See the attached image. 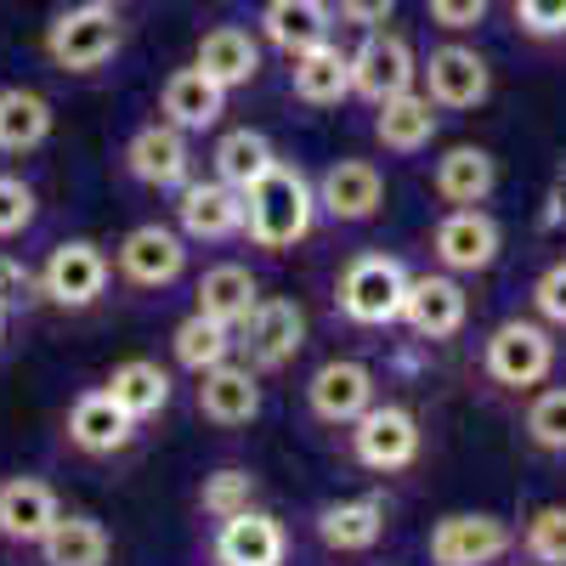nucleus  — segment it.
I'll use <instances>...</instances> for the list:
<instances>
[{
	"label": "nucleus",
	"mask_w": 566,
	"mask_h": 566,
	"mask_svg": "<svg viewBox=\"0 0 566 566\" xmlns=\"http://www.w3.org/2000/svg\"><path fill=\"white\" fill-rule=\"evenodd\" d=\"M312 216H317V193L290 165H272L261 181L244 187V232L261 250H290L295 239H306Z\"/></svg>",
	"instance_id": "obj_1"
},
{
	"label": "nucleus",
	"mask_w": 566,
	"mask_h": 566,
	"mask_svg": "<svg viewBox=\"0 0 566 566\" xmlns=\"http://www.w3.org/2000/svg\"><path fill=\"white\" fill-rule=\"evenodd\" d=\"M402 301H408V272L391 255H357L340 272V312L352 323H368V328L397 323Z\"/></svg>",
	"instance_id": "obj_2"
},
{
	"label": "nucleus",
	"mask_w": 566,
	"mask_h": 566,
	"mask_svg": "<svg viewBox=\"0 0 566 566\" xmlns=\"http://www.w3.org/2000/svg\"><path fill=\"white\" fill-rule=\"evenodd\" d=\"M45 52H52V63L69 69V74H91L119 52V23H114V12L103 7V0H91V7H74V12H63L52 23Z\"/></svg>",
	"instance_id": "obj_3"
},
{
	"label": "nucleus",
	"mask_w": 566,
	"mask_h": 566,
	"mask_svg": "<svg viewBox=\"0 0 566 566\" xmlns=\"http://www.w3.org/2000/svg\"><path fill=\"white\" fill-rule=\"evenodd\" d=\"M413 74H419V63H413V45L402 34H368L352 52V91L374 108L413 91Z\"/></svg>",
	"instance_id": "obj_4"
},
{
	"label": "nucleus",
	"mask_w": 566,
	"mask_h": 566,
	"mask_svg": "<svg viewBox=\"0 0 566 566\" xmlns=\"http://www.w3.org/2000/svg\"><path fill=\"white\" fill-rule=\"evenodd\" d=\"M549 363H555V340L544 335L538 323H499L493 328V340H488V374L499 386H515V391H527V386H538L544 374H549Z\"/></svg>",
	"instance_id": "obj_5"
},
{
	"label": "nucleus",
	"mask_w": 566,
	"mask_h": 566,
	"mask_svg": "<svg viewBox=\"0 0 566 566\" xmlns=\"http://www.w3.org/2000/svg\"><path fill=\"white\" fill-rule=\"evenodd\" d=\"M40 290H45V301L80 312V306H91L108 290V255L97 244L74 239V244L52 250V261H45V272H40Z\"/></svg>",
	"instance_id": "obj_6"
},
{
	"label": "nucleus",
	"mask_w": 566,
	"mask_h": 566,
	"mask_svg": "<svg viewBox=\"0 0 566 566\" xmlns=\"http://www.w3.org/2000/svg\"><path fill=\"white\" fill-rule=\"evenodd\" d=\"M352 448H357V459H363L368 470H402V464L419 459V424H413V413L397 408V402H386V408L374 402V408L357 419Z\"/></svg>",
	"instance_id": "obj_7"
},
{
	"label": "nucleus",
	"mask_w": 566,
	"mask_h": 566,
	"mask_svg": "<svg viewBox=\"0 0 566 566\" xmlns=\"http://www.w3.org/2000/svg\"><path fill=\"white\" fill-rule=\"evenodd\" d=\"M488 91H493V69L470 45H442L424 63V97L437 108H476V103H488Z\"/></svg>",
	"instance_id": "obj_8"
},
{
	"label": "nucleus",
	"mask_w": 566,
	"mask_h": 566,
	"mask_svg": "<svg viewBox=\"0 0 566 566\" xmlns=\"http://www.w3.org/2000/svg\"><path fill=\"white\" fill-rule=\"evenodd\" d=\"M239 346L250 352L255 368H283L306 346V312L295 301H255V312L239 323Z\"/></svg>",
	"instance_id": "obj_9"
},
{
	"label": "nucleus",
	"mask_w": 566,
	"mask_h": 566,
	"mask_svg": "<svg viewBox=\"0 0 566 566\" xmlns=\"http://www.w3.org/2000/svg\"><path fill=\"white\" fill-rule=\"evenodd\" d=\"M504 549H510V527L499 515H442L431 527L437 566H493Z\"/></svg>",
	"instance_id": "obj_10"
},
{
	"label": "nucleus",
	"mask_w": 566,
	"mask_h": 566,
	"mask_svg": "<svg viewBox=\"0 0 566 566\" xmlns=\"http://www.w3.org/2000/svg\"><path fill=\"white\" fill-rule=\"evenodd\" d=\"M437 261L448 272H488L499 261V221L488 210H476V205L442 216V227H437Z\"/></svg>",
	"instance_id": "obj_11"
},
{
	"label": "nucleus",
	"mask_w": 566,
	"mask_h": 566,
	"mask_svg": "<svg viewBox=\"0 0 566 566\" xmlns=\"http://www.w3.org/2000/svg\"><path fill=\"white\" fill-rule=\"evenodd\" d=\"M380 205H386V181L368 159H340L317 181V210H328L335 221H368L380 216Z\"/></svg>",
	"instance_id": "obj_12"
},
{
	"label": "nucleus",
	"mask_w": 566,
	"mask_h": 566,
	"mask_svg": "<svg viewBox=\"0 0 566 566\" xmlns=\"http://www.w3.org/2000/svg\"><path fill=\"white\" fill-rule=\"evenodd\" d=\"M176 216H181L187 239L216 244V239H232V232L244 227V193H239V187H227L221 176L216 181H193V187H181Z\"/></svg>",
	"instance_id": "obj_13"
},
{
	"label": "nucleus",
	"mask_w": 566,
	"mask_h": 566,
	"mask_svg": "<svg viewBox=\"0 0 566 566\" xmlns=\"http://www.w3.org/2000/svg\"><path fill=\"white\" fill-rule=\"evenodd\" d=\"M312 413L328 419V424H357L368 408H374V374L363 363H323L312 374Z\"/></svg>",
	"instance_id": "obj_14"
},
{
	"label": "nucleus",
	"mask_w": 566,
	"mask_h": 566,
	"mask_svg": "<svg viewBox=\"0 0 566 566\" xmlns=\"http://www.w3.org/2000/svg\"><path fill=\"white\" fill-rule=\"evenodd\" d=\"M187 266V250L170 227H136L125 232L119 244V272L136 283V290H165V283H176Z\"/></svg>",
	"instance_id": "obj_15"
},
{
	"label": "nucleus",
	"mask_w": 566,
	"mask_h": 566,
	"mask_svg": "<svg viewBox=\"0 0 566 566\" xmlns=\"http://www.w3.org/2000/svg\"><path fill=\"white\" fill-rule=\"evenodd\" d=\"M187 165H193V154H187V136H181L170 119L136 130L130 148H125V170H130L142 187H181V181H187Z\"/></svg>",
	"instance_id": "obj_16"
},
{
	"label": "nucleus",
	"mask_w": 566,
	"mask_h": 566,
	"mask_svg": "<svg viewBox=\"0 0 566 566\" xmlns=\"http://www.w3.org/2000/svg\"><path fill=\"white\" fill-rule=\"evenodd\" d=\"M464 312H470V301H464V290H459L453 277H408L402 317H408L413 335L448 340V335H459V328H464Z\"/></svg>",
	"instance_id": "obj_17"
},
{
	"label": "nucleus",
	"mask_w": 566,
	"mask_h": 566,
	"mask_svg": "<svg viewBox=\"0 0 566 566\" xmlns=\"http://www.w3.org/2000/svg\"><path fill=\"white\" fill-rule=\"evenodd\" d=\"M283 527L272 522L266 510H239L227 515L216 533V560L221 566H283Z\"/></svg>",
	"instance_id": "obj_18"
},
{
	"label": "nucleus",
	"mask_w": 566,
	"mask_h": 566,
	"mask_svg": "<svg viewBox=\"0 0 566 566\" xmlns=\"http://www.w3.org/2000/svg\"><path fill=\"white\" fill-rule=\"evenodd\" d=\"M57 493L34 482V476H12V482H0V538H12V544H40L45 533H52L57 522Z\"/></svg>",
	"instance_id": "obj_19"
},
{
	"label": "nucleus",
	"mask_w": 566,
	"mask_h": 566,
	"mask_svg": "<svg viewBox=\"0 0 566 566\" xmlns=\"http://www.w3.org/2000/svg\"><path fill=\"white\" fill-rule=\"evenodd\" d=\"M159 108H165V119L176 130H210L221 119V108H227V85H216L199 63L193 69H176L165 80V91H159Z\"/></svg>",
	"instance_id": "obj_20"
},
{
	"label": "nucleus",
	"mask_w": 566,
	"mask_h": 566,
	"mask_svg": "<svg viewBox=\"0 0 566 566\" xmlns=\"http://www.w3.org/2000/svg\"><path fill=\"white\" fill-rule=\"evenodd\" d=\"M199 380H205L199 386V413L210 424H250L261 413V386H255L250 368L221 363V368H205Z\"/></svg>",
	"instance_id": "obj_21"
},
{
	"label": "nucleus",
	"mask_w": 566,
	"mask_h": 566,
	"mask_svg": "<svg viewBox=\"0 0 566 566\" xmlns=\"http://www.w3.org/2000/svg\"><path fill=\"white\" fill-rule=\"evenodd\" d=\"M130 431H136V419H130L108 391L80 397L74 413H69V442H74L80 453H119V448L130 442Z\"/></svg>",
	"instance_id": "obj_22"
},
{
	"label": "nucleus",
	"mask_w": 566,
	"mask_h": 566,
	"mask_svg": "<svg viewBox=\"0 0 566 566\" xmlns=\"http://www.w3.org/2000/svg\"><path fill=\"white\" fill-rule=\"evenodd\" d=\"M261 34L277 45V52H312V45L328 40V7L323 0H266V12H261Z\"/></svg>",
	"instance_id": "obj_23"
},
{
	"label": "nucleus",
	"mask_w": 566,
	"mask_h": 566,
	"mask_svg": "<svg viewBox=\"0 0 566 566\" xmlns=\"http://www.w3.org/2000/svg\"><path fill=\"white\" fill-rule=\"evenodd\" d=\"M216 85H227V91H239V85H250L255 74H261V45L244 34V29H232V23H221V29H210L205 40H199V57H193Z\"/></svg>",
	"instance_id": "obj_24"
},
{
	"label": "nucleus",
	"mask_w": 566,
	"mask_h": 566,
	"mask_svg": "<svg viewBox=\"0 0 566 566\" xmlns=\"http://www.w3.org/2000/svg\"><path fill=\"white\" fill-rule=\"evenodd\" d=\"M295 97L312 103V108H335L352 97V57L340 45H312V52L295 57Z\"/></svg>",
	"instance_id": "obj_25"
},
{
	"label": "nucleus",
	"mask_w": 566,
	"mask_h": 566,
	"mask_svg": "<svg viewBox=\"0 0 566 566\" xmlns=\"http://www.w3.org/2000/svg\"><path fill=\"white\" fill-rule=\"evenodd\" d=\"M493 181H499V165H493L488 148H448V154L437 159V176H431V187H437L453 210L482 205V199L493 193Z\"/></svg>",
	"instance_id": "obj_26"
},
{
	"label": "nucleus",
	"mask_w": 566,
	"mask_h": 566,
	"mask_svg": "<svg viewBox=\"0 0 566 566\" xmlns=\"http://www.w3.org/2000/svg\"><path fill=\"white\" fill-rule=\"evenodd\" d=\"M386 533V504L380 499H346V504H328L317 515V538L340 555H357V549H374Z\"/></svg>",
	"instance_id": "obj_27"
},
{
	"label": "nucleus",
	"mask_w": 566,
	"mask_h": 566,
	"mask_svg": "<svg viewBox=\"0 0 566 566\" xmlns=\"http://www.w3.org/2000/svg\"><path fill=\"white\" fill-rule=\"evenodd\" d=\"M374 136H380V148H386V154H419V148H431V136H437V103H431V97H413V91H402V97L380 103Z\"/></svg>",
	"instance_id": "obj_28"
},
{
	"label": "nucleus",
	"mask_w": 566,
	"mask_h": 566,
	"mask_svg": "<svg viewBox=\"0 0 566 566\" xmlns=\"http://www.w3.org/2000/svg\"><path fill=\"white\" fill-rule=\"evenodd\" d=\"M40 555L45 566H108V527L91 515H57L40 538Z\"/></svg>",
	"instance_id": "obj_29"
},
{
	"label": "nucleus",
	"mask_w": 566,
	"mask_h": 566,
	"mask_svg": "<svg viewBox=\"0 0 566 566\" xmlns=\"http://www.w3.org/2000/svg\"><path fill=\"white\" fill-rule=\"evenodd\" d=\"M255 301H261V290H255L250 266H210L199 277V312L227 323V328H239L255 312Z\"/></svg>",
	"instance_id": "obj_30"
},
{
	"label": "nucleus",
	"mask_w": 566,
	"mask_h": 566,
	"mask_svg": "<svg viewBox=\"0 0 566 566\" xmlns=\"http://www.w3.org/2000/svg\"><path fill=\"white\" fill-rule=\"evenodd\" d=\"M108 397L130 413V419H154L165 402H170V374L148 357H130L108 374Z\"/></svg>",
	"instance_id": "obj_31"
},
{
	"label": "nucleus",
	"mask_w": 566,
	"mask_h": 566,
	"mask_svg": "<svg viewBox=\"0 0 566 566\" xmlns=\"http://www.w3.org/2000/svg\"><path fill=\"white\" fill-rule=\"evenodd\" d=\"M170 346H176V363H181V368L205 374V368H221L239 340H232V328H227V323H216V317L193 312V317H181V323H176Z\"/></svg>",
	"instance_id": "obj_32"
},
{
	"label": "nucleus",
	"mask_w": 566,
	"mask_h": 566,
	"mask_svg": "<svg viewBox=\"0 0 566 566\" xmlns=\"http://www.w3.org/2000/svg\"><path fill=\"white\" fill-rule=\"evenodd\" d=\"M277 159H272V142L261 136V130H227L221 142H216V176L227 181V187H244L250 181H261L266 170H272Z\"/></svg>",
	"instance_id": "obj_33"
},
{
	"label": "nucleus",
	"mask_w": 566,
	"mask_h": 566,
	"mask_svg": "<svg viewBox=\"0 0 566 566\" xmlns=\"http://www.w3.org/2000/svg\"><path fill=\"white\" fill-rule=\"evenodd\" d=\"M45 130H52V108H45V97H34V91H0V148H40Z\"/></svg>",
	"instance_id": "obj_34"
},
{
	"label": "nucleus",
	"mask_w": 566,
	"mask_h": 566,
	"mask_svg": "<svg viewBox=\"0 0 566 566\" xmlns=\"http://www.w3.org/2000/svg\"><path fill=\"white\" fill-rule=\"evenodd\" d=\"M527 437L544 448V453H566V386H549L533 397L527 408Z\"/></svg>",
	"instance_id": "obj_35"
},
{
	"label": "nucleus",
	"mask_w": 566,
	"mask_h": 566,
	"mask_svg": "<svg viewBox=\"0 0 566 566\" xmlns=\"http://www.w3.org/2000/svg\"><path fill=\"white\" fill-rule=\"evenodd\" d=\"M527 555L538 566H566V510L560 504L538 510L533 522H527Z\"/></svg>",
	"instance_id": "obj_36"
},
{
	"label": "nucleus",
	"mask_w": 566,
	"mask_h": 566,
	"mask_svg": "<svg viewBox=\"0 0 566 566\" xmlns=\"http://www.w3.org/2000/svg\"><path fill=\"white\" fill-rule=\"evenodd\" d=\"M250 470H216V476H205V510L210 515H221V522H227V515H239V510H250Z\"/></svg>",
	"instance_id": "obj_37"
},
{
	"label": "nucleus",
	"mask_w": 566,
	"mask_h": 566,
	"mask_svg": "<svg viewBox=\"0 0 566 566\" xmlns=\"http://www.w3.org/2000/svg\"><path fill=\"white\" fill-rule=\"evenodd\" d=\"M34 221V187L18 176H0V239H12Z\"/></svg>",
	"instance_id": "obj_38"
},
{
	"label": "nucleus",
	"mask_w": 566,
	"mask_h": 566,
	"mask_svg": "<svg viewBox=\"0 0 566 566\" xmlns=\"http://www.w3.org/2000/svg\"><path fill=\"white\" fill-rule=\"evenodd\" d=\"M515 23L533 40H560L566 34V0H515Z\"/></svg>",
	"instance_id": "obj_39"
},
{
	"label": "nucleus",
	"mask_w": 566,
	"mask_h": 566,
	"mask_svg": "<svg viewBox=\"0 0 566 566\" xmlns=\"http://www.w3.org/2000/svg\"><path fill=\"white\" fill-rule=\"evenodd\" d=\"M488 18V0H431V23L448 34H464Z\"/></svg>",
	"instance_id": "obj_40"
},
{
	"label": "nucleus",
	"mask_w": 566,
	"mask_h": 566,
	"mask_svg": "<svg viewBox=\"0 0 566 566\" xmlns=\"http://www.w3.org/2000/svg\"><path fill=\"white\" fill-rule=\"evenodd\" d=\"M533 306H538L549 323H560V328H566V261H560V266H549V272L533 283Z\"/></svg>",
	"instance_id": "obj_41"
},
{
	"label": "nucleus",
	"mask_w": 566,
	"mask_h": 566,
	"mask_svg": "<svg viewBox=\"0 0 566 566\" xmlns=\"http://www.w3.org/2000/svg\"><path fill=\"white\" fill-rule=\"evenodd\" d=\"M34 295V277H29V266L23 261H12V255H0V306H23Z\"/></svg>",
	"instance_id": "obj_42"
},
{
	"label": "nucleus",
	"mask_w": 566,
	"mask_h": 566,
	"mask_svg": "<svg viewBox=\"0 0 566 566\" xmlns=\"http://www.w3.org/2000/svg\"><path fill=\"white\" fill-rule=\"evenodd\" d=\"M391 12H397V0H340V18H346V23H363V29L386 23Z\"/></svg>",
	"instance_id": "obj_43"
},
{
	"label": "nucleus",
	"mask_w": 566,
	"mask_h": 566,
	"mask_svg": "<svg viewBox=\"0 0 566 566\" xmlns=\"http://www.w3.org/2000/svg\"><path fill=\"white\" fill-rule=\"evenodd\" d=\"M555 221H566V187H560V193H555Z\"/></svg>",
	"instance_id": "obj_44"
},
{
	"label": "nucleus",
	"mask_w": 566,
	"mask_h": 566,
	"mask_svg": "<svg viewBox=\"0 0 566 566\" xmlns=\"http://www.w3.org/2000/svg\"><path fill=\"white\" fill-rule=\"evenodd\" d=\"M0 328H7V306H0Z\"/></svg>",
	"instance_id": "obj_45"
},
{
	"label": "nucleus",
	"mask_w": 566,
	"mask_h": 566,
	"mask_svg": "<svg viewBox=\"0 0 566 566\" xmlns=\"http://www.w3.org/2000/svg\"><path fill=\"white\" fill-rule=\"evenodd\" d=\"M103 7H108V0H103Z\"/></svg>",
	"instance_id": "obj_46"
}]
</instances>
